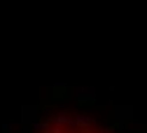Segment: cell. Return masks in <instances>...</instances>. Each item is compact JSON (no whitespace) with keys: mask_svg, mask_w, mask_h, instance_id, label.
Instances as JSON below:
<instances>
[{"mask_svg":"<svg viewBox=\"0 0 147 133\" xmlns=\"http://www.w3.org/2000/svg\"><path fill=\"white\" fill-rule=\"evenodd\" d=\"M38 133H110V131L84 117H54Z\"/></svg>","mask_w":147,"mask_h":133,"instance_id":"obj_1","label":"cell"}]
</instances>
